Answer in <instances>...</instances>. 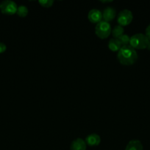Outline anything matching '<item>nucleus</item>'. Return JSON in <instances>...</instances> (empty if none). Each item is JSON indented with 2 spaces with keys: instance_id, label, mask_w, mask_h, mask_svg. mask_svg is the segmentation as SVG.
Instances as JSON below:
<instances>
[{
  "instance_id": "19",
  "label": "nucleus",
  "mask_w": 150,
  "mask_h": 150,
  "mask_svg": "<svg viewBox=\"0 0 150 150\" xmlns=\"http://www.w3.org/2000/svg\"><path fill=\"white\" fill-rule=\"evenodd\" d=\"M101 1L103 3H108V2H111L112 1Z\"/></svg>"
},
{
  "instance_id": "5",
  "label": "nucleus",
  "mask_w": 150,
  "mask_h": 150,
  "mask_svg": "<svg viewBox=\"0 0 150 150\" xmlns=\"http://www.w3.org/2000/svg\"><path fill=\"white\" fill-rule=\"evenodd\" d=\"M132 19H133V16H132V12L126 9L119 12L117 16L118 23L121 26L129 25L132 21Z\"/></svg>"
},
{
  "instance_id": "11",
  "label": "nucleus",
  "mask_w": 150,
  "mask_h": 150,
  "mask_svg": "<svg viewBox=\"0 0 150 150\" xmlns=\"http://www.w3.org/2000/svg\"><path fill=\"white\" fill-rule=\"evenodd\" d=\"M122 47V45L121 44L120 41L116 38H112L109 40L108 42V48L112 51H118Z\"/></svg>"
},
{
  "instance_id": "7",
  "label": "nucleus",
  "mask_w": 150,
  "mask_h": 150,
  "mask_svg": "<svg viewBox=\"0 0 150 150\" xmlns=\"http://www.w3.org/2000/svg\"><path fill=\"white\" fill-rule=\"evenodd\" d=\"M116 12L113 7H107L104 9L102 12V18L103 21L106 22L112 21L113 19L116 18Z\"/></svg>"
},
{
  "instance_id": "15",
  "label": "nucleus",
  "mask_w": 150,
  "mask_h": 150,
  "mask_svg": "<svg viewBox=\"0 0 150 150\" xmlns=\"http://www.w3.org/2000/svg\"><path fill=\"white\" fill-rule=\"evenodd\" d=\"M38 3L44 7H50L53 5V0H39Z\"/></svg>"
},
{
  "instance_id": "14",
  "label": "nucleus",
  "mask_w": 150,
  "mask_h": 150,
  "mask_svg": "<svg viewBox=\"0 0 150 150\" xmlns=\"http://www.w3.org/2000/svg\"><path fill=\"white\" fill-rule=\"evenodd\" d=\"M118 40L120 41V42H121V44L122 45V46H124V45H129V40H130V38H129L127 35H125V34H124V35H121V36Z\"/></svg>"
},
{
  "instance_id": "1",
  "label": "nucleus",
  "mask_w": 150,
  "mask_h": 150,
  "mask_svg": "<svg viewBox=\"0 0 150 150\" xmlns=\"http://www.w3.org/2000/svg\"><path fill=\"white\" fill-rule=\"evenodd\" d=\"M119 62L124 65H132L138 59V54L136 50L130 45H124L121 48L117 54Z\"/></svg>"
},
{
  "instance_id": "6",
  "label": "nucleus",
  "mask_w": 150,
  "mask_h": 150,
  "mask_svg": "<svg viewBox=\"0 0 150 150\" xmlns=\"http://www.w3.org/2000/svg\"><path fill=\"white\" fill-rule=\"evenodd\" d=\"M88 18L91 23H98L102 21V13L98 9H92L88 13Z\"/></svg>"
},
{
  "instance_id": "4",
  "label": "nucleus",
  "mask_w": 150,
  "mask_h": 150,
  "mask_svg": "<svg viewBox=\"0 0 150 150\" xmlns=\"http://www.w3.org/2000/svg\"><path fill=\"white\" fill-rule=\"evenodd\" d=\"M18 6L16 2L11 0H5L0 4V10L3 14L12 16L16 13Z\"/></svg>"
},
{
  "instance_id": "13",
  "label": "nucleus",
  "mask_w": 150,
  "mask_h": 150,
  "mask_svg": "<svg viewBox=\"0 0 150 150\" xmlns=\"http://www.w3.org/2000/svg\"><path fill=\"white\" fill-rule=\"evenodd\" d=\"M28 12H29L28 8L25 5L18 6L16 13H17L18 16H20V17H21V18L26 17L28 14Z\"/></svg>"
},
{
  "instance_id": "18",
  "label": "nucleus",
  "mask_w": 150,
  "mask_h": 150,
  "mask_svg": "<svg viewBox=\"0 0 150 150\" xmlns=\"http://www.w3.org/2000/svg\"><path fill=\"white\" fill-rule=\"evenodd\" d=\"M147 49H148V50H149V51H150V41H149V43H148V45H147Z\"/></svg>"
},
{
  "instance_id": "3",
  "label": "nucleus",
  "mask_w": 150,
  "mask_h": 150,
  "mask_svg": "<svg viewBox=\"0 0 150 150\" xmlns=\"http://www.w3.org/2000/svg\"><path fill=\"white\" fill-rule=\"evenodd\" d=\"M111 26L110 23L104 21H101L99 23H96L95 27V33L98 38L101 39H105L108 38L111 33Z\"/></svg>"
},
{
  "instance_id": "12",
  "label": "nucleus",
  "mask_w": 150,
  "mask_h": 150,
  "mask_svg": "<svg viewBox=\"0 0 150 150\" xmlns=\"http://www.w3.org/2000/svg\"><path fill=\"white\" fill-rule=\"evenodd\" d=\"M124 30L123 26H120V25H117V26H114V28L112 29L111 33L113 38L119 39L121 35H124Z\"/></svg>"
},
{
  "instance_id": "16",
  "label": "nucleus",
  "mask_w": 150,
  "mask_h": 150,
  "mask_svg": "<svg viewBox=\"0 0 150 150\" xmlns=\"http://www.w3.org/2000/svg\"><path fill=\"white\" fill-rule=\"evenodd\" d=\"M7 50V46L3 42H0V54H2Z\"/></svg>"
},
{
  "instance_id": "8",
  "label": "nucleus",
  "mask_w": 150,
  "mask_h": 150,
  "mask_svg": "<svg viewBox=\"0 0 150 150\" xmlns=\"http://www.w3.org/2000/svg\"><path fill=\"white\" fill-rule=\"evenodd\" d=\"M85 142L86 144L90 146H98L101 142V138L96 133H91L85 138Z\"/></svg>"
},
{
  "instance_id": "10",
  "label": "nucleus",
  "mask_w": 150,
  "mask_h": 150,
  "mask_svg": "<svg viewBox=\"0 0 150 150\" xmlns=\"http://www.w3.org/2000/svg\"><path fill=\"white\" fill-rule=\"evenodd\" d=\"M125 150H144V147L139 140H132L127 144Z\"/></svg>"
},
{
  "instance_id": "17",
  "label": "nucleus",
  "mask_w": 150,
  "mask_h": 150,
  "mask_svg": "<svg viewBox=\"0 0 150 150\" xmlns=\"http://www.w3.org/2000/svg\"><path fill=\"white\" fill-rule=\"evenodd\" d=\"M145 35L146 36V38H148L149 40L150 41V24L149 25V26L146 27V29Z\"/></svg>"
},
{
  "instance_id": "2",
  "label": "nucleus",
  "mask_w": 150,
  "mask_h": 150,
  "mask_svg": "<svg viewBox=\"0 0 150 150\" xmlns=\"http://www.w3.org/2000/svg\"><path fill=\"white\" fill-rule=\"evenodd\" d=\"M149 40L144 34L137 33L132 35L130 38L129 40V45L134 48V49H145L147 48Z\"/></svg>"
},
{
  "instance_id": "9",
  "label": "nucleus",
  "mask_w": 150,
  "mask_h": 150,
  "mask_svg": "<svg viewBox=\"0 0 150 150\" xmlns=\"http://www.w3.org/2000/svg\"><path fill=\"white\" fill-rule=\"evenodd\" d=\"M87 144L82 139H76L72 142L70 150H86Z\"/></svg>"
}]
</instances>
